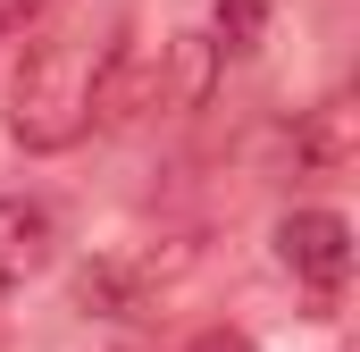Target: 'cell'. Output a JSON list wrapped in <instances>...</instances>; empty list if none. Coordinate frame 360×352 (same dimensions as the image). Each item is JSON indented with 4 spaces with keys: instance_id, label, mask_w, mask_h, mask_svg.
Segmentation results:
<instances>
[{
    "instance_id": "cell-1",
    "label": "cell",
    "mask_w": 360,
    "mask_h": 352,
    "mask_svg": "<svg viewBox=\"0 0 360 352\" xmlns=\"http://www.w3.org/2000/svg\"><path fill=\"white\" fill-rule=\"evenodd\" d=\"M126 51V17H68V0H51V17L17 42V76H8V143L17 151H76L92 134V101L109 59Z\"/></svg>"
},
{
    "instance_id": "cell-4",
    "label": "cell",
    "mask_w": 360,
    "mask_h": 352,
    "mask_svg": "<svg viewBox=\"0 0 360 352\" xmlns=\"http://www.w3.org/2000/svg\"><path fill=\"white\" fill-rule=\"evenodd\" d=\"M352 160H360V109H352V92H327L319 109L293 118V176L335 184V176H352Z\"/></svg>"
},
{
    "instance_id": "cell-7",
    "label": "cell",
    "mask_w": 360,
    "mask_h": 352,
    "mask_svg": "<svg viewBox=\"0 0 360 352\" xmlns=\"http://www.w3.org/2000/svg\"><path fill=\"white\" fill-rule=\"evenodd\" d=\"M260 34H269V0H218V17H210L218 59H252V51H260Z\"/></svg>"
},
{
    "instance_id": "cell-8",
    "label": "cell",
    "mask_w": 360,
    "mask_h": 352,
    "mask_svg": "<svg viewBox=\"0 0 360 352\" xmlns=\"http://www.w3.org/2000/svg\"><path fill=\"white\" fill-rule=\"evenodd\" d=\"M184 352H260V344H252L243 327H201V336H193Z\"/></svg>"
},
{
    "instance_id": "cell-2",
    "label": "cell",
    "mask_w": 360,
    "mask_h": 352,
    "mask_svg": "<svg viewBox=\"0 0 360 352\" xmlns=\"http://www.w3.org/2000/svg\"><path fill=\"white\" fill-rule=\"evenodd\" d=\"M276 260L293 277H310L319 294H335L344 268H352V218L344 210H285L276 218Z\"/></svg>"
},
{
    "instance_id": "cell-6",
    "label": "cell",
    "mask_w": 360,
    "mask_h": 352,
    "mask_svg": "<svg viewBox=\"0 0 360 352\" xmlns=\"http://www.w3.org/2000/svg\"><path fill=\"white\" fill-rule=\"evenodd\" d=\"M218 42L210 34H176L168 42V59H160V101L168 109H210V92H218Z\"/></svg>"
},
{
    "instance_id": "cell-5",
    "label": "cell",
    "mask_w": 360,
    "mask_h": 352,
    "mask_svg": "<svg viewBox=\"0 0 360 352\" xmlns=\"http://www.w3.org/2000/svg\"><path fill=\"white\" fill-rule=\"evenodd\" d=\"M59 252V227H51V210L34 201V193H0V302L8 294H25L42 268Z\"/></svg>"
},
{
    "instance_id": "cell-3",
    "label": "cell",
    "mask_w": 360,
    "mask_h": 352,
    "mask_svg": "<svg viewBox=\"0 0 360 352\" xmlns=\"http://www.w3.org/2000/svg\"><path fill=\"white\" fill-rule=\"evenodd\" d=\"M68 302H76L84 319H151V310H160V277L143 268V252H101V260L76 268Z\"/></svg>"
}]
</instances>
